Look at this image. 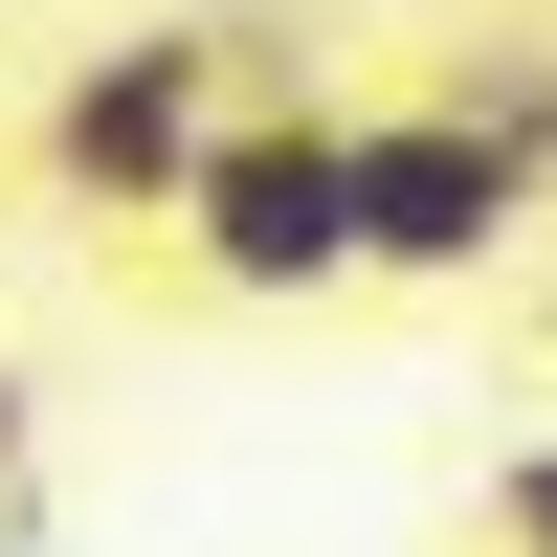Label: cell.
Masks as SVG:
<instances>
[{"label":"cell","mask_w":557,"mask_h":557,"mask_svg":"<svg viewBox=\"0 0 557 557\" xmlns=\"http://www.w3.org/2000/svg\"><path fill=\"white\" fill-rule=\"evenodd\" d=\"M0 469H23V357H0Z\"/></svg>","instance_id":"5b68a950"},{"label":"cell","mask_w":557,"mask_h":557,"mask_svg":"<svg viewBox=\"0 0 557 557\" xmlns=\"http://www.w3.org/2000/svg\"><path fill=\"white\" fill-rule=\"evenodd\" d=\"M0 557H23V535H0Z\"/></svg>","instance_id":"8992f818"},{"label":"cell","mask_w":557,"mask_h":557,"mask_svg":"<svg viewBox=\"0 0 557 557\" xmlns=\"http://www.w3.org/2000/svg\"><path fill=\"white\" fill-rule=\"evenodd\" d=\"M178 268H201L223 312L357 290V112H335V89H223L201 178H178Z\"/></svg>","instance_id":"6da1fadb"},{"label":"cell","mask_w":557,"mask_h":557,"mask_svg":"<svg viewBox=\"0 0 557 557\" xmlns=\"http://www.w3.org/2000/svg\"><path fill=\"white\" fill-rule=\"evenodd\" d=\"M223 89H246V23H112V45H67V89L23 112V157H45V201H89V223H178Z\"/></svg>","instance_id":"7a4b0ae2"},{"label":"cell","mask_w":557,"mask_h":557,"mask_svg":"<svg viewBox=\"0 0 557 557\" xmlns=\"http://www.w3.org/2000/svg\"><path fill=\"white\" fill-rule=\"evenodd\" d=\"M491 557H557V446H513V469H491Z\"/></svg>","instance_id":"277c9868"},{"label":"cell","mask_w":557,"mask_h":557,"mask_svg":"<svg viewBox=\"0 0 557 557\" xmlns=\"http://www.w3.org/2000/svg\"><path fill=\"white\" fill-rule=\"evenodd\" d=\"M535 201H557V157H513L469 89H401V112H357V290H491Z\"/></svg>","instance_id":"3957f363"}]
</instances>
